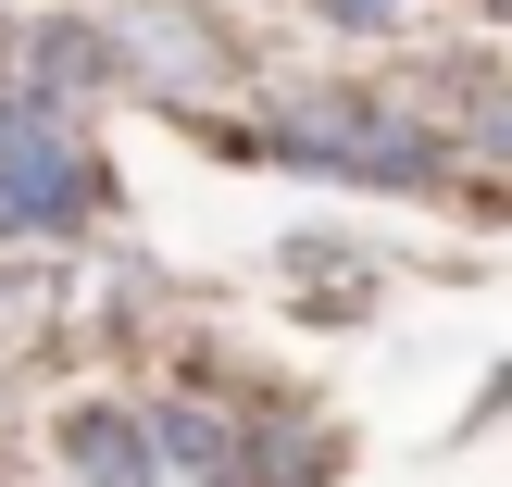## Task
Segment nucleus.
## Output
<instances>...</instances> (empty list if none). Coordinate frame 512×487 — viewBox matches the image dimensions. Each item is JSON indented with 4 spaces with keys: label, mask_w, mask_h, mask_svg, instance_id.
<instances>
[{
    "label": "nucleus",
    "mask_w": 512,
    "mask_h": 487,
    "mask_svg": "<svg viewBox=\"0 0 512 487\" xmlns=\"http://www.w3.org/2000/svg\"><path fill=\"white\" fill-rule=\"evenodd\" d=\"M63 463L88 475V487H163V475H150V425H138V413H75V425H63Z\"/></svg>",
    "instance_id": "2"
},
{
    "label": "nucleus",
    "mask_w": 512,
    "mask_h": 487,
    "mask_svg": "<svg viewBox=\"0 0 512 487\" xmlns=\"http://www.w3.org/2000/svg\"><path fill=\"white\" fill-rule=\"evenodd\" d=\"M88 213V163L38 100H0V238H38V225Z\"/></svg>",
    "instance_id": "1"
},
{
    "label": "nucleus",
    "mask_w": 512,
    "mask_h": 487,
    "mask_svg": "<svg viewBox=\"0 0 512 487\" xmlns=\"http://www.w3.org/2000/svg\"><path fill=\"white\" fill-rule=\"evenodd\" d=\"M325 13H338V25H375V13H388V0H325Z\"/></svg>",
    "instance_id": "3"
}]
</instances>
